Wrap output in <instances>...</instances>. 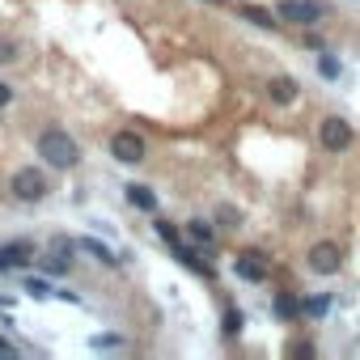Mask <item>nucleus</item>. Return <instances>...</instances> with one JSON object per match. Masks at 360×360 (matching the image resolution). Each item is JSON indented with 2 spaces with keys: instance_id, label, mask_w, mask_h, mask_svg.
I'll return each mask as SVG.
<instances>
[{
  "instance_id": "f257e3e1",
  "label": "nucleus",
  "mask_w": 360,
  "mask_h": 360,
  "mask_svg": "<svg viewBox=\"0 0 360 360\" xmlns=\"http://www.w3.org/2000/svg\"><path fill=\"white\" fill-rule=\"evenodd\" d=\"M39 157H43L47 165H56V169H72L77 157H81V148H77V140H72L68 131L47 127V131L39 136Z\"/></svg>"
},
{
  "instance_id": "f03ea898",
  "label": "nucleus",
  "mask_w": 360,
  "mask_h": 360,
  "mask_svg": "<svg viewBox=\"0 0 360 360\" xmlns=\"http://www.w3.org/2000/svg\"><path fill=\"white\" fill-rule=\"evenodd\" d=\"M9 191H13L22 204H39V200L47 195V174H43V169H34V165H22V169L13 174Z\"/></svg>"
},
{
  "instance_id": "7ed1b4c3",
  "label": "nucleus",
  "mask_w": 360,
  "mask_h": 360,
  "mask_svg": "<svg viewBox=\"0 0 360 360\" xmlns=\"http://www.w3.org/2000/svg\"><path fill=\"white\" fill-rule=\"evenodd\" d=\"M276 18L288 22V26H318L322 22V9H318V0H280Z\"/></svg>"
},
{
  "instance_id": "20e7f679",
  "label": "nucleus",
  "mask_w": 360,
  "mask_h": 360,
  "mask_svg": "<svg viewBox=\"0 0 360 360\" xmlns=\"http://www.w3.org/2000/svg\"><path fill=\"white\" fill-rule=\"evenodd\" d=\"M110 153H115V161H123V165H140L148 148H144V136H136V131H115Z\"/></svg>"
},
{
  "instance_id": "39448f33",
  "label": "nucleus",
  "mask_w": 360,
  "mask_h": 360,
  "mask_svg": "<svg viewBox=\"0 0 360 360\" xmlns=\"http://www.w3.org/2000/svg\"><path fill=\"white\" fill-rule=\"evenodd\" d=\"M318 140H322V148L343 153V148L352 144V123H343V119H322V123H318Z\"/></svg>"
},
{
  "instance_id": "423d86ee",
  "label": "nucleus",
  "mask_w": 360,
  "mask_h": 360,
  "mask_svg": "<svg viewBox=\"0 0 360 360\" xmlns=\"http://www.w3.org/2000/svg\"><path fill=\"white\" fill-rule=\"evenodd\" d=\"M43 267H47V271H56V276H68V271H72V242H68V238H56V242L47 246Z\"/></svg>"
},
{
  "instance_id": "0eeeda50",
  "label": "nucleus",
  "mask_w": 360,
  "mask_h": 360,
  "mask_svg": "<svg viewBox=\"0 0 360 360\" xmlns=\"http://www.w3.org/2000/svg\"><path fill=\"white\" fill-rule=\"evenodd\" d=\"M309 267H314L318 276H335V271H339V246H335V242H318V246L309 250Z\"/></svg>"
},
{
  "instance_id": "6e6552de",
  "label": "nucleus",
  "mask_w": 360,
  "mask_h": 360,
  "mask_svg": "<svg viewBox=\"0 0 360 360\" xmlns=\"http://www.w3.org/2000/svg\"><path fill=\"white\" fill-rule=\"evenodd\" d=\"M238 276L242 280H267V263H263V255L259 250H246V255H238Z\"/></svg>"
},
{
  "instance_id": "1a4fd4ad",
  "label": "nucleus",
  "mask_w": 360,
  "mask_h": 360,
  "mask_svg": "<svg viewBox=\"0 0 360 360\" xmlns=\"http://www.w3.org/2000/svg\"><path fill=\"white\" fill-rule=\"evenodd\" d=\"M123 191H127V204H131V208H140V212H153V208H157V191H153V187H144V183H127Z\"/></svg>"
},
{
  "instance_id": "9d476101",
  "label": "nucleus",
  "mask_w": 360,
  "mask_h": 360,
  "mask_svg": "<svg viewBox=\"0 0 360 360\" xmlns=\"http://www.w3.org/2000/svg\"><path fill=\"white\" fill-rule=\"evenodd\" d=\"M297 89H301V85H297L292 77H276V81H271V102L288 106V102H297Z\"/></svg>"
},
{
  "instance_id": "9b49d317",
  "label": "nucleus",
  "mask_w": 360,
  "mask_h": 360,
  "mask_svg": "<svg viewBox=\"0 0 360 360\" xmlns=\"http://www.w3.org/2000/svg\"><path fill=\"white\" fill-rule=\"evenodd\" d=\"M77 246H81V250H85V255H94V259H98V263H106V267H115V263H119V259H115V250H110V246H102V242H98V238H81V242H77Z\"/></svg>"
},
{
  "instance_id": "f8f14e48",
  "label": "nucleus",
  "mask_w": 360,
  "mask_h": 360,
  "mask_svg": "<svg viewBox=\"0 0 360 360\" xmlns=\"http://www.w3.org/2000/svg\"><path fill=\"white\" fill-rule=\"evenodd\" d=\"M30 259V242H13L0 250V267H13V263H26Z\"/></svg>"
},
{
  "instance_id": "ddd939ff",
  "label": "nucleus",
  "mask_w": 360,
  "mask_h": 360,
  "mask_svg": "<svg viewBox=\"0 0 360 360\" xmlns=\"http://www.w3.org/2000/svg\"><path fill=\"white\" fill-rule=\"evenodd\" d=\"M246 22H255V26H263V30H276V26H280V18H276L271 9H259V5L246 9Z\"/></svg>"
},
{
  "instance_id": "4468645a",
  "label": "nucleus",
  "mask_w": 360,
  "mask_h": 360,
  "mask_svg": "<svg viewBox=\"0 0 360 360\" xmlns=\"http://www.w3.org/2000/svg\"><path fill=\"white\" fill-rule=\"evenodd\" d=\"M187 238L200 246H212V225L208 221H187Z\"/></svg>"
},
{
  "instance_id": "2eb2a0df",
  "label": "nucleus",
  "mask_w": 360,
  "mask_h": 360,
  "mask_svg": "<svg viewBox=\"0 0 360 360\" xmlns=\"http://www.w3.org/2000/svg\"><path fill=\"white\" fill-rule=\"evenodd\" d=\"M318 77H326V81H339V77H343V64H339L335 56H318Z\"/></svg>"
},
{
  "instance_id": "dca6fc26",
  "label": "nucleus",
  "mask_w": 360,
  "mask_h": 360,
  "mask_svg": "<svg viewBox=\"0 0 360 360\" xmlns=\"http://www.w3.org/2000/svg\"><path fill=\"white\" fill-rule=\"evenodd\" d=\"M301 314H305V318H326V314H330V297H309V301L301 305Z\"/></svg>"
},
{
  "instance_id": "f3484780",
  "label": "nucleus",
  "mask_w": 360,
  "mask_h": 360,
  "mask_svg": "<svg viewBox=\"0 0 360 360\" xmlns=\"http://www.w3.org/2000/svg\"><path fill=\"white\" fill-rule=\"evenodd\" d=\"M22 288H26L30 297H51V292H56V288H51L47 280H39V276H26V280H22Z\"/></svg>"
},
{
  "instance_id": "a211bd4d",
  "label": "nucleus",
  "mask_w": 360,
  "mask_h": 360,
  "mask_svg": "<svg viewBox=\"0 0 360 360\" xmlns=\"http://www.w3.org/2000/svg\"><path fill=\"white\" fill-rule=\"evenodd\" d=\"M297 309H301V305H297L292 297H276V314H280V318H292Z\"/></svg>"
},
{
  "instance_id": "6ab92c4d",
  "label": "nucleus",
  "mask_w": 360,
  "mask_h": 360,
  "mask_svg": "<svg viewBox=\"0 0 360 360\" xmlns=\"http://www.w3.org/2000/svg\"><path fill=\"white\" fill-rule=\"evenodd\" d=\"M217 221H225V225H229V229H233V225H238V221H242V212H238V208H229V204H225V208H217Z\"/></svg>"
},
{
  "instance_id": "aec40b11",
  "label": "nucleus",
  "mask_w": 360,
  "mask_h": 360,
  "mask_svg": "<svg viewBox=\"0 0 360 360\" xmlns=\"http://www.w3.org/2000/svg\"><path fill=\"white\" fill-rule=\"evenodd\" d=\"M94 347H123V335H94Z\"/></svg>"
},
{
  "instance_id": "412c9836",
  "label": "nucleus",
  "mask_w": 360,
  "mask_h": 360,
  "mask_svg": "<svg viewBox=\"0 0 360 360\" xmlns=\"http://www.w3.org/2000/svg\"><path fill=\"white\" fill-rule=\"evenodd\" d=\"M13 60H18V47L9 39H0V64H13Z\"/></svg>"
},
{
  "instance_id": "4be33fe9",
  "label": "nucleus",
  "mask_w": 360,
  "mask_h": 360,
  "mask_svg": "<svg viewBox=\"0 0 360 360\" xmlns=\"http://www.w3.org/2000/svg\"><path fill=\"white\" fill-rule=\"evenodd\" d=\"M9 102H13V85H9V81H0V110H5Z\"/></svg>"
},
{
  "instance_id": "5701e85b",
  "label": "nucleus",
  "mask_w": 360,
  "mask_h": 360,
  "mask_svg": "<svg viewBox=\"0 0 360 360\" xmlns=\"http://www.w3.org/2000/svg\"><path fill=\"white\" fill-rule=\"evenodd\" d=\"M0 356H5V360H13V356H18V347H13V343H5V339H0Z\"/></svg>"
}]
</instances>
